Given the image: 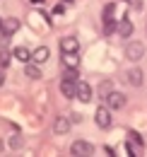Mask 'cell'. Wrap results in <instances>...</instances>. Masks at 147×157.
Returning a JSON list of instances; mask_svg holds the SVG:
<instances>
[{"label": "cell", "instance_id": "cell-1", "mask_svg": "<svg viewBox=\"0 0 147 157\" xmlns=\"http://www.w3.org/2000/svg\"><path fill=\"white\" fill-rule=\"evenodd\" d=\"M70 152H73L75 157H89V155H94V145L89 140H75Z\"/></svg>", "mask_w": 147, "mask_h": 157}, {"label": "cell", "instance_id": "cell-2", "mask_svg": "<svg viewBox=\"0 0 147 157\" xmlns=\"http://www.w3.org/2000/svg\"><path fill=\"white\" fill-rule=\"evenodd\" d=\"M94 121H96V126L99 128H111V109L109 106H99L96 109V114H94Z\"/></svg>", "mask_w": 147, "mask_h": 157}, {"label": "cell", "instance_id": "cell-3", "mask_svg": "<svg viewBox=\"0 0 147 157\" xmlns=\"http://www.w3.org/2000/svg\"><path fill=\"white\" fill-rule=\"evenodd\" d=\"M126 56H128V60H140L145 56V46L140 41H130L128 46H126Z\"/></svg>", "mask_w": 147, "mask_h": 157}, {"label": "cell", "instance_id": "cell-4", "mask_svg": "<svg viewBox=\"0 0 147 157\" xmlns=\"http://www.w3.org/2000/svg\"><path fill=\"white\" fill-rule=\"evenodd\" d=\"M80 51V41L75 36H63L60 39V53H77Z\"/></svg>", "mask_w": 147, "mask_h": 157}, {"label": "cell", "instance_id": "cell-5", "mask_svg": "<svg viewBox=\"0 0 147 157\" xmlns=\"http://www.w3.org/2000/svg\"><path fill=\"white\" fill-rule=\"evenodd\" d=\"M106 106H109V109H123V106H126V94L111 90L109 97H106Z\"/></svg>", "mask_w": 147, "mask_h": 157}, {"label": "cell", "instance_id": "cell-6", "mask_svg": "<svg viewBox=\"0 0 147 157\" xmlns=\"http://www.w3.org/2000/svg\"><path fill=\"white\" fill-rule=\"evenodd\" d=\"M126 80H128L133 87H142V82H145V75H142V70H140V68H130L128 73H126Z\"/></svg>", "mask_w": 147, "mask_h": 157}, {"label": "cell", "instance_id": "cell-7", "mask_svg": "<svg viewBox=\"0 0 147 157\" xmlns=\"http://www.w3.org/2000/svg\"><path fill=\"white\" fill-rule=\"evenodd\" d=\"M75 97L80 99V101H85V104H87V101H92V87H89V85H87V82H77V92H75Z\"/></svg>", "mask_w": 147, "mask_h": 157}, {"label": "cell", "instance_id": "cell-8", "mask_svg": "<svg viewBox=\"0 0 147 157\" xmlns=\"http://www.w3.org/2000/svg\"><path fill=\"white\" fill-rule=\"evenodd\" d=\"M60 92H63V97H65V99H73L75 92H77V82L63 78V80H60Z\"/></svg>", "mask_w": 147, "mask_h": 157}, {"label": "cell", "instance_id": "cell-9", "mask_svg": "<svg viewBox=\"0 0 147 157\" xmlns=\"http://www.w3.org/2000/svg\"><path fill=\"white\" fill-rule=\"evenodd\" d=\"M48 58H51V51H48V46H39L36 51H32V63H36V65L46 63Z\"/></svg>", "mask_w": 147, "mask_h": 157}, {"label": "cell", "instance_id": "cell-10", "mask_svg": "<svg viewBox=\"0 0 147 157\" xmlns=\"http://www.w3.org/2000/svg\"><path fill=\"white\" fill-rule=\"evenodd\" d=\"M70 123H73V121H70L68 116H58L53 121V131L58 133V136H65V133L70 131Z\"/></svg>", "mask_w": 147, "mask_h": 157}, {"label": "cell", "instance_id": "cell-11", "mask_svg": "<svg viewBox=\"0 0 147 157\" xmlns=\"http://www.w3.org/2000/svg\"><path fill=\"white\" fill-rule=\"evenodd\" d=\"M24 75L32 78V80H39V78H41V68H39L36 63L29 60V63H24Z\"/></svg>", "mask_w": 147, "mask_h": 157}, {"label": "cell", "instance_id": "cell-12", "mask_svg": "<svg viewBox=\"0 0 147 157\" xmlns=\"http://www.w3.org/2000/svg\"><path fill=\"white\" fill-rule=\"evenodd\" d=\"M17 29H19V20H15V17H10V20H5V22H2V34H5V36L15 34Z\"/></svg>", "mask_w": 147, "mask_h": 157}, {"label": "cell", "instance_id": "cell-13", "mask_svg": "<svg viewBox=\"0 0 147 157\" xmlns=\"http://www.w3.org/2000/svg\"><path fill=\"white\" fill-rule=\"evenodd\" d=\"M12 56L17 60H22V63H29V60H32V51H29L27 46H17V48L12 51Z\"/></svg>", "mask_w": 147, "mask_h": 157}, {"label": "cell", "instance_id": "cell-14", "mask_svg": "<svg viewBox=\"0 0 147 157\" xmlns=\"http://www.w3.org/2000/svg\"><path fill=\"white\" fill-rule=\"evenodd\" d=\"M118 34H121L123 39H128L130 34H133V22L130 20H121L118 22Z\"/></svg>", "mask_w": 147, "mask_h": 157}, {"label": "cell", "instance_id": "cell-15", "mask_svg": "<svg viewBox=\"0 0 147 157\" xmlns=\"http://www.w3.org/2000/svg\"><path fill=\"white\" fill-rule=\"evenodd\" d=\"M77 53H63V68H77Z\"/></svg>", "mask_w": 147, "mask_h": 157}, {"label": "cell", "instance_id": "cell-16", "mask_svg": "<svg viewBox=\"0 0 147 157\" xmlns=\"http://www.w3.org/2000/svg\"><path fill=\"white\" fill-rule=\"evenodd\" d=\"M111 90H113L111 80H104V82L99 85V97H101V99H106V97H109V92H111Z\"/></svg>", "mask_w": 147, "mask_h": 157}, {"label": "cell", "instance_id": "cell-17", "mask_svg": "<svg viewBox=\"0 0 147 157\" xmlns=\"http://www.w3.org/2000/svg\"><path fill=\"white\" fill-rule=\"evenodd\" d=\"M128 138H130V143H135L138 147H145V140H142V136L138 131H128Z\"/></svg>", "mask_w": 147, "mask_h": 157}, {"label": "cell", "instance_id": "cell-18", "mask_svg": "<svg viewBox=\"0 0 147 157\" xmlns=\"http://www.w3.org/2000/svg\"><path fill=\"white\" fill-rule=\"evenodd\" d=\"M113 10H116V5H113V2H109V5L104 7V15H101L104 22H113Z\"/></svg>", "mask_w": 147, "mask_h": 157}, {"label": "cell", "instance_id": "cell-19", "mask_svg": "<svg viewBox=\"0 0 147 157\" xmlns=\"http://www.w3.org/2000/svg\"><path fill=\"white\" fill-rule=\"evenodd\" d=\"M63 78H65V80H75V82H77V68H65V70H63Z\"/></svg>", "mask_w": 147, "mask_h": 157}, {"label": "cell", "instance_id": "cell-20", "mask_svg": "<svg viewBox=\"0 0 147 157\" xmlns=\"http://www.w3.org/2000/svg\"><path fill=\"white\" fill-rule=\"evenodd\" d=\"M7 65H10V53L2 48V51H0V68H7Z\"/></svg>", "mask_w": 147, "mask_h": 157}, {"label": "cell", "instance_id": "cell-21", "mask_svg": "<svg viewBox=\"0 0 147 157\" xmlns=\"http://www.w3.org/2000/svg\"><path fill=\"white\" fill-rule=\"evenodd\" d=\"M10 147H15V150L22 147V138H19V136H12V138H10Z\"/></svg>", "mask_w": 147, "mask_h": 157}, {"label": "cell", "instance_id": "cell-22", "mask_svg": "<svg viewBox=\"0 0 147 157\" xmlns=\"http://www.w3.org/2000/svg\"><path fill=\"white\" fill-rule=\"evenodd\" d=\"M70 121H73V123H77V121H82V116H80V114H70Z\"/></svg>", "mask_w": 147, "mask_h": 157}, {"label": "cell", "instance_id": "cell-23", "mask_svg": "<svg viewBox=\"0 0 147 157\" xmlns=\"http://www.w3.org/2000/svg\"><path fill=\"white\" fill-rule=\"evenodd\" d=\"M5 85V73H2V68H0V87Z\"/></svg>", "mask_w": 147, "mask_h": 157}, {"label": "cell", "instance_id": "cell-24", "mask_svg": "<svg viewBox=\"0 0 147 157\" xmlns=\"http://www.w3.org/2000/svg\"><path fill=\"white\" fill-rule=\"evenodd\" d=\"M0 32H2V20H0Z\"/></svg>", "mask_w": 147, "mask_h": 157}]
</instances>
